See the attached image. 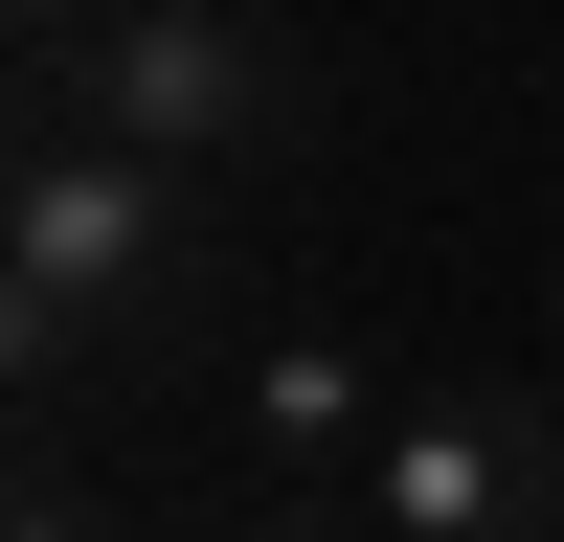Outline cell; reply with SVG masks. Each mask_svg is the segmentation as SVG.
<instances>
[{"mask_svg":"<svg viewBox=\"0 0 564 542\" xmlns=\"http://www.w3.org/2000/svg\"><path fill=\"white\" fill-rule=\"evenodd\" d=\"M384 361H361V339H271L249 361V452H294V475H361V452H384Z\"/></svg>","mask_w":564,"mask_h":542,"instance_id":"obj_4","label":"cell"},{"mask_svg":"<svg viewBox=\"0 0 564 542\" xmlns=\"http://www.w3.org/2000/svg\"><path fill=\"white\" fill-rule=\"evenodd\" d=\"M181 271H204V181L90 136L68 90L23 113V204H0V316H23V384H90L113 339H159Z\"/></svg>","mask_w":564,"mask_h":542,"instance_id":"obj_1","label":"cell"},{"mask_svg":"<svg viewBox=\"0 0 564 542\" xmlns=\"http://www.w3.org/2000/svg\"><path fill=\"white\" fill-rule=\"evenodd\" d=\"M23 90H68L90 136H135V159H181V181H226V159H271V136H294V68H271L249 0H90Z\"/></svg>","mask_w":564,"mask_h":542,"instance_id":"obj_2","label":"cell"},{"mask_svg":"<svg viewBox=\"0 0 564 542\" xmlns=\"http://www.w3.org/2000/svg\"><path fill=\"white\" fill-rule=\"evenodd\" d=\"M0 542H113V497H90V452H68V430L23 452V497H0Z\"/></svg>","mask_w":564,"mask_h":542,"instance_id":"obj_5","label":"cell"},{"mask_svg":"<svg viewBox=\"0 0 564 542\" xmlns=\"http://www.w3.org/2000/svg\"><path fill=\"white\" fill-rule=\"evenodd\" d=\"M294 542H564V406L542 384H406L384 452L339 475V520Z\"/></svg>","mask_w":564,"mask_h":542,"instance_id":"obj_3","label":"cell"}]
</instances>
